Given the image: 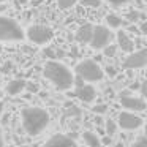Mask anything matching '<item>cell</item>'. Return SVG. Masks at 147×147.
Returning <instances> with one entry per match:
<instances>
[{
  "instance_id": "obj_11",
  "label": "cell",
  "mask_w": 147,
  "mask_h": 147,
  "mask_svg": "<svg viewBox=\"0 0 147 147\" xmlns=\"http://www.w3.org/2000/svg\"><path fill=\"white\" fill-rule=\"evenodd\" d=\"M74 95H76V98H79L82 103H92L93 100L96 98V90L93 86H90V84H84V86L78 87L76 90H74Z\"/></svg>"
},
{
  "instance_id": "obj_21",
  "label": "cell",
  "mask_w": 147,
  "mask_h": 147,
  "mask_svg": "<svg viewBox=\"0 0 147 147\" xmlns=\"http://www.w3.org/2000/svg\"><path fill=\"white\" fill-rule=\"evenodd\" d=\"M81 5L89 8H100L101 7V0H81Z\"/></svg>"
},
{
  "instance_id": "obj_35",
  "label": "cell",
  "mask_w": 147,
  "mask_h": 147,
  "mask_svg": "<svg viewBox=\"0 0 147 147\" xmlns=\"http://www.w3.org/2000/svg\"><path fill=\"white\" fill-rule=\"evenodd\" d=\"M5 2H7V0H0V3H5Z\"/></svg>"
},
{
  "instance_id": "obj_6",
  "label": "cell",
  "mask_w": 147,
  "mask_h": 147,
  "mask_svg": "<svg viewBox=\"0 0 147 147\" xmlns=\"http://www.w3.org/2000/svg\"><path fill=\"white\" fill-rule=\"evenodd\" d=\"M112 41V33L111 29H108L106 26H95L92 32V38H90L89 45L92 49L100 51V49H105L108 45H111Z\"/></svg>"
},
{
  "instance_id": "obj_13",
  "label": "cell",
  "mask_w": 147,
  "mask_h": 147,
  "mask_svg": "<svg viewBox=\"0 0 147 147\" xmlns=\"http://www.w3.org/2000/svg\"><path fill=\"white\" fill-rule=\"evenodd\" d=\"M115 38H117L119 48H120L123 52H133V51H134V41L130 38V36H128L127 32H123V30H119Z\"/></svg>"
},
{
  "instance_id": "obj_7",
  "label": "cell",
  "mask_w": 147,
  "mask_h": 147,
  "mask_svg": "<svg viewBox=\"0 0 147 147\" xmlns=\"http://www.w3.org/2000/svg\"><path fill=\"white\" fill-rule=\"evenodd\" d=\"M142 119L139 117L138 114L134 112H130V111H122L120 114L117 115V127H120L122 130H127V131H131V130H138V128L142 127Z\"/></svg>"
},
{
  "instance_id": "obj_23",
  "label": "cell",
  "mask_w": 147,
  "mask_h": 147,
  "mask_svg": "<svg viewBox=\"0 0 147 147\" xmlns=\"http://www.w3.org/2000/svg\"><path fill=\"white\" fill-rule=\"evenodd\" d=\"M133 147H147V139H146L144 136H141L139 139H136V141H134Z\"/></svg>"
},
{
  "instance_id": "obj_25",
  "label": "cell",
  "mask_w": 147,
  "mask_h": 147,
  "mask_svg": "<svg viewBox=\"0 0 147 147\" xmlns=\"http://www.w3.org/2000/svg\"><path fill=\"white\" fill-rule=\"evenodd\" d=\"M11 68H13V63H11V62H5V63L2 65V73H10Z\"/></svg>"
},
{
  "instance_id": "obj_31",
  "label": "cell",
  "mask_w": 147,
  "mask_h": 147,
  "mask_svg": "<svg viewBox=\"0 0 147 147\" xmlns=\"http://www.w3.org/2000/svg\"><path fill=\"white\" fill-rule=\"evenodd\" d=\"M146 92H147V86H146V82H142V84H141V93L146 95Z\"/></svg>"
},
{
  "instance_id": "obj_18",
  "label": "cell",
  "mask_w": 147,
  "mask_h": 147,
  "mask_svg": "<svg viewBox=\"0 0 147 147\" xmlns=\"http://www.w3.org/2000/svg\"><path fill=\"white\" fill-rule=\"evenodd\" d=\"M127 19L130 22H138L139 19H146V14L139 13V11H130V13H127Z\"/></svg>"
},
{
  "instance_id": "obj_3",
  "label": "cell",
  "mask_w": 147,
  "mask_h": 147,
  "mask_svg": "<svg viewBox=\"0 0 147 147\" xmlns=\"http://www.w3.org/2000/svg\"><path fill=\"white\" fill-rule=\"evenodd\" d=\"M24 36L26 32L16 19L0 16V41H21Z\"/></svg>"
},
{
  "instance_id": "obj_34",
  "label": "cell",
  "mask_w": 147,
  "mask_h": 147,
  "mask_svg": "<svg viewBox=\"0 0 147 147\" xmlns=\"http://www.w3.org/2000/svg\"><path fill=\"white\" fill-rule=\"evenodd\" d=\"M3 101H0V115H2V112H3Z\"/></svg>"
},
{
  "instance_id": "obj_22",
  "label": "cell",
  "mask_w": 147,
  "mask_h": 147,
  "mask_svg": "<svg viewBox=\"0 0 147 147\" xmlns=\"http://www.w3.org/2000/svg\"><path fill=\"white\" fill-rule=\"evenodd\" d=\"M115 52H117V46L115 45H108L105 48V51H103V54H105V57H114Z\"/></svg>"
},
{
  "instance_id": "obj_30",
  "label": "cell",
  "mask_w": 147,
  "mask_h": 147,
  "mask_svg": "<svg viewBox=\"0 0 147 147\" xmlns=\"http://www.w3.org/2000/svg\"><path fill=\"white\" fill-rule=\"evenodd\" d=\"M101 141V144H111V136H106V138H103V139H100Z\"/></svg>"
},
{
  "instance_id": "obj_29",
  "label": "cell",
  "mask_w": 147,
  "mask_h": 147,
  "mask_svg": "<svg viewBox=\"0 0 147 147\" xmlns=\"http://www.w3.org/2000/svg\"><path fill=\"white\" fill-rule=\"evenodd\" d=\"M26 89H29L30 92H38V86L36 84H26Z\"/></svg>"
},
{
  "instance_id": "obj_17",
  "label": "cell",
  "mask_w": 147,
  "mask_h": 147,
  "mask_svg": "<svg viewBox=\"0 0 147 147\" xmlns=\"http://www.w3.org/2000/svg\"><path fill=\"white\" fill-rule=\"evenodd\" d=\"M105 128H106V134H108V136H114L115 131H117V123H115V120L109 119V120H106Z\"/></svg>"
},
{
  "instance_id": "obj_28",
  "label": "cell",
  "mask_w": 147,
  "mask_h": 147,
  "mask_svg": "<svg viewBox=\"0 0 147 147\" xmlns=\"http://www.w3.org/2000/svg\"><path fill=\"white\" fill-rule=\"evenodd\" d=\"M111 5H115V7H120V5L127 3V0H108Z\"/></svg>"
},
{
  "instance_id": "obj_24",
  "label": "cell",
  "mask_w": 147,
  "mask_h": 147,
  "mask_svg": "<svg viewBox=\"0 0 147 147\" xmlns=\"http://www.w3.org/2000/svg\"><path fill=\"white\" fill-rule=\"evenodd\" d=\"M106 74H108L109 78H114L115 74H117V70H115L114 67H111V65H108V67H106Z\"/></svg>"
},
{
  "instance_id": "obj_1",
  "label": "cell",
  "mask_w": 147,
  "mask_h": 147,
  "mask_svg": "<svg viewBox=\"0 0 147 147\" xmlns=\"http://www.w3.org/2000/svg\"><path fill=\"white\" fill-rule=\"evenodd\" d=\"M43 74L45 78L59 90H68L73 86V73L67 65L60 63L57 60H49L46 62L45 68H43Z\"/></svg>"
},
{
  "instance_id": "obj_9",
  "label": "cell",
  "mask_w": 147,
  "mask_h": 147,
  "mask_svg": "<svg viewBox=\"0 0 147 147\" xmlns=\"http://www.w3.org/2000/svg\"><path fill=\"white\" fill-rule=\"evenodd\" d=\"M146 63H147V49H139V51L130 52V55L123 60V68L139 70V68L146 67Z\"/></svg>"
},
{
  "instance_id": "obj_16",
  "label": "cell",
  "mask_w": 147,
  "mask_h": 147,
  "mask_svg": "<svg viewBox=\"0 0 147 147\" xmlns=\"http://www.w3.org/2000/svg\"><path fill=\"white\" fill-rule=\"evenodd\" d=\"M106 24L108 29H120L122 27V18H119L117 14H108L106 16Z\"/></svg>"
},
{
  "instance_id": "obj_20",
  "label": "cell",
  "mask_w": 147,
  "mask_h": 147,
  "mask_svg": "<svg viewBox=\"0 0 147 147\" xmlns=\"http://www.w3.org/2000/svg\"><path fill=\"white\" fill-rule=\"evenodd\" d=\"M106 111H108V105H105V103H98V105H95L92 108V112L93 114H98V115L106 114Z\"/></svg>"
},
{
  "instance_id": "obj_5",
  "label": "cell",
  "mask_w": 147,
  "mask_h": 147,
  "mask_svg": "<svg viewBox=\"0 0 147 147\" xmlns=\"http://www.w3.org/2000/svg\"><path fill=\"white\" fill-rule=\"evenodd\" d=\"M26 36L33 43V45L43 46V45H48V43L54 38V32H52V29L48 26L33 24V26H30L29 29H27Z\"/></svg>"
},
{
  "instance_id": "obj_8",
  "label": "cell",
  "mask_w": 147,
  "mask_h": 147,
  "mask_svg": "<svg viewBox=\"0 0 147 147\" xmlns=\"http://www.w3.org/2000/svg\"><path fill=\"white\" fill-rule=\"evenodd\" d=\"M120 105L130 112H142L146 109V101L141 96H134L130 92L120 93Z\"/></svg>"
},
{
  "instance_id": "obj_19",
  "label": "cell",
  "mask_w": 147,
  "mask_h": 147,
  "mask_svg": "<svg viewBox=\"0 0 147 147\" xmlns=\"http://www.w3.org/2000/svg\"><path fill=\"white\" fill-rule=\"evenodd\" d=\"M55 2H57V5H59L60 10H68V8H71V7L76 5L78 0H55Z\"/></svg>"
},
{
  "instance_id": "obj_12",
  "label": "cell",
  "mask_w": 147,
  "mask_h": 147,
  "mask_svg": "<svg viewBox=\"0 0 147 147\" xmlns=\"http://www.w3.org/2000/svg\"><path fill=\"white\" fill-rule=\"evenodd\" d=\"M92 32H93V26L90 22H84L82 26H79V29L76 30V35H74V38H76L78 43H81V45H89L90 38H92Z\"/></svg>"
},
{
  "instance_id": "obj_26",
  "label": "cell",
  "mask_w": 147,
  "mask_h": 147,
  "mask_svg": "<svg viewBox=\"0 0 147 147\" xmlns=\"http://www.w3.org/2000/svg\"><path fill=\"white\" fill-rule=\"evenodd\" d=\"M139 33L141 35H146L147 33V22H141L139 24Z\"/></svg>"
},
{
  "instance_id": "obj_4",
  "label": "cell",
  "mask_w": 147,
  "mask_h": 147,
  "mask_svg": "<svg viewBox=\"0 0 147 147\" xmlns=\"http://www.w3.org/2000/svg\"><path fill=\"white\" fill-rule=\"evenodd\" d=\"M74 71L86 82H98L105 76V71L101 70V67L95 60H92V59H84V60H81L76 65Z\"/></svg>"
},
{
  "instance_id": "obj_15",
  "label": "cell",
  "mask_w": 147,
  "mask_h": 147,
  "mask_svg": "<svg viewBox=\"0 0 147 147\" xmlns=\"http://www.w3.org/2000/svg\"><path fill=\"white\" fill-rule=\"evenodd\" d=\"M82 139H84V142H86L87 147H103L100 138L96 136L95 133H92V131H84Z\"/></svg>"
},
{
  "instance_id": "obj_10",
  "label": "cell",
  "mask_w": 147,
  "mask_h": 147,
  "mask_svg": "<svg viewBox=\"0 0 147 147\" xmlns=\"http://www.w3.org/2000/svg\"><path fill=\"white\" fill-rule=\"evenodd\" d=\"M43 147H78L76 141L67 134H54L51 136Z\"/></svg>"
},
{
  "instance_id": "obj_14",
  "label": "cell",
  "mask_w": 147,
  "mask_h": 147,
  "mask_svg": "<svg viewBox=\"0 0 147 147\" xmlns=\"http://www.w3.org/2000/svg\"><path fill=\"white\" fill-rule=\"evenodd\" d=\"M26 81L24 79H13L7 84V93L8 95H19L22 90H26Z\"/></svg>"
},
{
  "instance_id": "obj_32",
  "label": "cell",
  "mask_w": 147,
  "mask_h": 147,
  "mask_svg": "<svg viewBox=\"0 0 147 147\" xmlns=\"http://www.w3.org/2000/svg\"><path fill=\"white\" fill-rule=\"evenodd\" d=\"M0 147H3V134H2V128H0Z\"/></svg>"
},
{
  "instance_id": "obj_33",
  "label": "cell",
  "mask_w": 147,
  "mask_h": 147,
  "mask_svg": "<svg viewBox=\"0 0 147 147\" xmlns=\"http://www.w3.org/2000/svg\"><path fill=\"white\" fill-rule=\"evenodd\" d=\"M130 89H131V90H136V89H139V84H131V86H130Z\"/></svg>"
},
{
  "instance_id": "obj_2",
  "label": "cell",
  "mask_w": 147,
  "mask_h": 147,
  "mask_svg": "<svg viewBox=\"0 0 147 147\" xmlns=\"http://www.w3.org/2000/svg\"><path fill=\"white\" fill-rule=\"evenodd\" d=\"M21 119L24 130L30 136H38L51 120L49 112L43 108H24L21 111Z\"/></svg>"
},
{
  "instance_id": "obj_27",
  "label": "cell",
  "mask_w": 147,
  "mask_h": 147,
  "mask_svg": "<svg viewBox=\"0 0 147 147\" xmlns=\"http://www.w3.org/2000/svg\"><path fill=\"white\" fill-rule=\"evenodd\" d=\"M45 55H48V57H51V59H54V57H57V54L54 52V49H51V48H48L45 51Z\"/></svg>"
}]
</instances>
